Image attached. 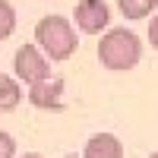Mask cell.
<instances>
[{
  "label": "cell",
  "instance_id": "10",
  "mask_svg": "<svg viewBox=\"0 0 158 158\" xmlns=\"http://www.w3.org/2000/svg\"><path fill=\"white\" fill-rule=\"evenodd\" d=\"M13 155H16V139L6 130H0V158H13Z\"/></svg>",
  "mask_w": 158,
  "mask_h": 158
},
{
  "label": "cell",
  "instance_id": "11",
  "mask_svg": "<svg viewBox=\"0 0 158 158\" xmlns=\"http://www.w3.org/2000/svg\"><path fill=\"white\" fill-rule=\"evenodd\" d=\"M149 41H152V48L158 51V13L152 16V22H149Z\"/></svg>",
  "mask_w": 158,
  "mask_h": 158
},
{
  "label": "cell",
  "instance_id": "1",
  "mask_svg": "<svg viewBox=\"0 0 158 158\" xmlns=\"http://www.w3.org/2000/svg\"><path fill=\"white\" fill-rule=\"evenodd\" d=\"M142 57V41L130 29H111L98 41V60L108 70H133Z\"/></svg>",
  "mask_w": 158,
  "mask_h": 158
},
{
  "label": "cell",
  "instance_id": "8",
  "mask_svg": "<svg viewBox=\"0 0 158 158\" xmlns=\"http://www.w3.org/2000/svg\"><path fill=\"white\" fill-rule=\"evenodd\" d=\"M117 6L127 19H146L149 13H155L158 0H117Z\"/></svg>",
  "mask_w": 158,
  "mask_h": 158
},
{
  "label": "cell",
  "instance_id": "7",
  "mask_svg": "<svg viewBox=\"0 0 158 158\" xmlns=\"http://www.w3.org/2000/svg\"><path fill=\"white\" fill-rule=\"evenodd\" d=\"M22 101V92H19V82L6 73H0V111H13L16 104Z\"/></svg>",
  "mask_w": 158,
  "mask_h": 158
},
{
  "label": "cell",
  "instance_id": "14",
  "mask_svg": "<svg viewBox=\"0 0 158 158\" xmlns=\"http://www.w3.org/2000/svg\"><path fill=\"white\" fill-rule=\"evenodd\" d=\"M67 158H76V155H67Z\"/></svg>",
  "mask_w": 158,
  "mask_h": 158
},
{
  "label": "cell",
  "instance_id": "13",
  "mask_svg": "<svg viewBox=\"0 0 158 158\" xmlns=\"http://www.w3.org/2000/svg\"><path fill=\"white\" fill-rule=\"evenodd\" d=\"M149 158H158V152H152V155H149Z\"/></svg>",
  "mask_w": 158,
  "mask_h": 158
},
{
  "label": "cell",
  "instance_id": "9",
  "mask_svg": "<svg viewBox=\"0 0 158 158\" xmlns=\"http://www.w3.org/2000/svg\"><path fill=\"white\" fill-rule=\"evenodd\" d=\"M13 29H16V10H13L6 0H0V41L10 38Z\"/></svg>",
  "mask_w": 158,
  "mask_h": 158
},
{
  "label": "cell",
  "instance_id": "3",
  "mask_svg": "<svg viewBox=\"0 0 158 158\" xmlns=\"http://www.w3.org/2000/svg\"><path fill=\"white\" fill-rule=\"evenodd\" d=\"M13 67H16V79H22L25 85H41L51 79V67L48 57L38 44H22L13 57Z\"/></svg>",
  "mask_w": 158,
  "mask_h": 158
},
{
  "label": "cell",
  "instance_id": "12",
  "mask_svg": "<svg viewBox=\"0 0 158 158\" xmlns=\"http://www.w3.org/2000/svg\"><path fill=\"white\" fill-rule=\"evenodd\" d=\"M22 158H44V155H35V152H29V155H22Z\"/></svg>",
  "mask_w": 158,
  "mask_h": 158
},
{
  "label": "cell",
  "instance_id": "4",
  "mask_svg": "<svg viewBox=\"0 0 158 158\" xmlns=\"http://www.w3.org/2000/svg\"><path fill=\"white\" fill-rule=\"evenodd\" d=\"M73 19L79 25V32H85V35H98L108 29V22H111V10L104 0H79L76 10H73Z\"/></svg>",
  "mask_w": 158,
  "mask_h": 158
},
{
  "label": "cell",
  "instance_id": "5",
  "mask_svg": "<svg viewBox=\"0 0 158 158\" xmlns=\"http://www.w3.org/2000/svg\"><path fill=\"white\" fill-rule=\"evenodd\" d=\"M82 158H123V146L114 133H95L85 142Z\"/></svg>",
  "mask_w": 158,
  "mask_h": 158
},
{
  "label": "cell",
  "instance_id": "6",
  "mask_svg": "<svg viewBox=\"0 0 158 158\" xmlns=\"http://www.w3.org/2000/svg\"><path fill=\"white\" fill-rule=\"evenodd\" d=\"M60 89H63V82L60 79H48V82H41V85H32V92H29V101L35 104V108H60Z\"/></svg>",
  "mask_w": 158,
  "mask_h": 158
},
{
  "label": "cell",
  "instance_id": "2",
  "mask_svg": "<svg viewBox=\"0 0 158 158\" xmlns=\"http://www.w3.org/2000/svg\"><path fill=\"white\" fill-rule=\"evenodd\" d=\"M35 44L51 60H70L79 41L67 16H41L35 25Z\"/></svg>",
  "mask_w": 158,
  "mask_h": 158
}]
</instances>
